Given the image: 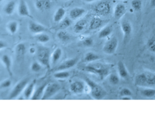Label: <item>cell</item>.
<instances>
[{
  "instance_id": "obj_17",
  "label": "cell",
  "mask_w": 155,
  "mask_h": 114,
  "mask_svg": "<svg viewBox=\"0 0 155 114\" xmlns=\"http://www.w3.org/2000/svg\"><path fill=\"white\" fill-rule=\"evenodd\" d=\"M36 80H34L30 83H28L23 91V97L25 99H29L31 98L34 92Z\"/></svg>"
},
{
  "instance_id": "obj_11",
  "label": "cell",
  "mask_w": 155,
  "mask_h": 114,
  "mask_svg": "<svg viewBox=\"0 0 155 114\" xmlns=\"http://www.w3.org/2000/svg\"><path fill=\"white\" fill-rule=\"evenodd\" d=\"M79 59L78 58H72L63 61L61 63L56 69L57 71H65L75 66L78 62Z\"/></svg>"
},
{
  "instance_id": "obj_48",
  "label": "cell",
  "mask_w": 155,
  "mask_h": 114,
  "mask_svg": "<svg viewBox=\"0 0 155 114\" xmlns=\"http://www.w3.org/2000/svg\"><path fill=\"white\" fill-rule=\"evenodd\" d=\"M63 1H68V0H63Z\"/></svg>"
},
{
  "instance_id": "obj_19",
  "label": "cell",
  "mask_w": 155,
  "mask_h": 114,
  "mask_svg": "<svg viewBox=\"0 0 155 114\" xmlns=\"http://www.w3.org/2000/svg\"><path fill=\"white\" fill-rule=\"evenodd\" d=\"M16 58L18 61L23 59L26 52V47L23 43H19L16 46L15 49Z\"/></svg>"
},
{
  "instance_id": "obj_23",
  "label": "cell",
  "mask_w": 155,
  "mask_h": 114,
  "mask_svg": "<svg viewBox=\"0 0 155 114\" xmlns=\"http://www.w3.org/2000/svg\"><path fill=\"white\" fill-rule=\"evenodd\" d=\"M100 59L101 57L98 54L92 52H89L84 56V62L86 63H91Z\"/></svg>"
},
{
  "instance_id": "obj_20",
  "label": "cell",
  "mask_w": 155,
  "mask_h": 114,
  "mask_svg": "<svg viewBox=\"0 0 155 114\" xmlns=\"http://www.w3.org/2000/svg\"><path fill=\"white\" fill-rule=\"evenodd\" d=\"M103 21L98 16L93 17L90 23L89 29L91 30H97L102 26Z\"/></svg>"
},
{
  "instance_id": "obj_24",
  "label": "cell",
  "mask_w": 155,
  "mask_h": 114,
  "mask_svg": "<svg viewBox=\"0 0 155 114\" xmlns=\"http://www.w3.org/2000/svg\"><path fill=\"white\" fill-rule=\"evenodd\" d=\"M113 31L112 26L110 25H108L104 27L99 32L98 38L100 39H105L108 37Z\"/></svg>"
},
{
  "instance_id": "obj_3",
  "label": "cell",
  "mask_w": 155,
  "mask_h": 114,
  "mask_svg": "<svg viewBox=\"0 0 155 114\" xmlns=\"http://www.w3.org/2000/svg\"><path fill=\"white\" fill-rule=\"evenodd\" d=\"M85 81L90 90L91 95L95 100H102L107 96V92L100 85L94 82L92 80L86 77Z\"/></svg>"
},
{
  "instance_id": "obj_12",
  "label": "cell",
  "mask_w": 155,
  "mask_h": 114,
  "mask_svg": "<svg viewBox=\"0 0 155 114\" xmlns=\"http://www.w3.org/2000/svg\"><path fill=\"white\" fill-rule=\"evenodd\" d=\"M18 14L20 16L32 18L29 10L27 2L25 0H20L18 6Z\"/></svg>"
},
{
  "instance_id": "obj_13",
  "label": "cell",
  "mask_w": 155,
  "mask_h": 114,
  "mask_svg": "<svg viewBox=\"0 0 155 114\" xmlns=\"http://www.w3.org/2000/svg\"><path fill=\"white\" fill-rule=\"evenodd\" d=\"M127 11V7L125 4L121 3L117 4L114 9V18L117 21L120 20L126 14Z\"/></svg>"
},
{
  "instance_id": "obj_36",
  "label": "cell",
  "mask_w": 155,
  "mask_h": 114,
  "mask_svg": "<svg viewBox=\"0 0 155 114\" xmlns=\"http://www.w3.org/2000/svg\"><path fill=\"white\" fill-rule=\"evenodd\" d=\"M42 64L38 62H34L31 66V71L34 72H38L42 69Z\"/></svg>"
},
{
  "instance_id": "obj_38",
  "label": "cell",
  "mask_w": 155,
  "mask_h": 114,
  "mask_svg": "<svg viewBox=\"0 0 155 114\" xmlns=\"http://www.w3.org/2000/svg\"><path fill=\"white\" fill-rule=\"evenodd\" d=\"M120 97H122L124 96H131L132 92L131 90L128 88L124 87L121 89L119 93Z\"/></svg>"
},
{
  "instance_id": "obj_14",
  "label": "cell",
  "mask_w": 155,
  "mask_h": 114,
  "mask_svg": "<svg viewBox=\"0 0 155 114\" xmlns=\"http://www.w3.org/2000/svg\"><path fill=\"white\" fill-rule=\"evenodd\" d=\"M70 88L71 91L74 94H82L85 90V85L82 81H76L71 84Z\"/></svg>"
},
{
  "instance_id": "obj_44",
  "label": "cell",
  "mask_w": 155,
  "mask_h": 114,
  "mask_svg": "<svg viewBox=\"0 0 155 114\" xmlns=\"http://www.w3.org/2000/svg\"><path fill=\"white\" fill-rule=\"evenodd\" d=\"M37 50L34 47H31L29 49V52L31 54H33L37 52Z\"/></svg>"
},
{
  "instance_id": "obj_39",
  "label": "cell",
  "mask_w": 155,
  "mask_h": 114,
  "mask_svg": "<svg viewBox=\"0 0 155 114\" xmlns=\"http://www.w3.org/2000/svg\"><path fill=\"white\" fill-rule=\"evenodd\" d=\"M12 84V81L9 79H7L1 83L0 87L1 89H6L9 87Z\"/></svg>"
},
{
  "instance_id": "obj_16",
  "label": "cell",
  "mask_w": 155,
  "mask_h": 114,
  "mask_svg": "<svg viewBox=\"0 0 155 114\" xmlns=\"http://www.w3.org/2000/svg\"><path fill=\"white\" fill-rule=\"evenodd\" d=\"M117 73L120 78L127 79L128 78L129 73L125 63L122 61H119L117 64Z\"/></svg>"
},
{
  "instance_id": "obj_6",
  "label": "cell",
  "mask_w": 155,
  "mask_h": 114,
  "mask_svg": "<svg viewBox=\"0 0 155 114\" xmlns=\"http://www.w3.org/2000/svg\"><path fill=\"white\" fill-rule=\"evenodd\" d=\"M119 44V40L116 36L109 38L103 45L102 50L105 54L112 55L117 51Z\"/></svg>"
},
{
  "instance_id": "obj_2",
  "label": "cell",
  "mask_w": 155,
  "mask_h": 114,
  "mask_svg": "<svg viewBox=\"0 0 155 114\" xmlns=\"http://www.w3.org/2000/svg\"><path fill=\"white\" fill-rule=\"evenodd\" d=\"M135 84L141 87H155V73L146 71L138 74L134 79Z\"/></svg>"
},
{
  "instance_id": "obj_33",
  "label": "cell",
  "mask_w": 155,
  "mask_h": 114,
  "mask_svg": "<svg viewBox=\"0 0 155 114\" xmlns=\"http://www.w3.org/2000/svg\"><path fill=\"white\" fill-rule=\"evenodd\" d=\"M35 38L37 40L41 43H47L50 40V37L44 33L37 34Z\"/></svg>"
},
{
  "instance_id": "obj_4",
  "label": "cell",
  "mask_w": 155,
  "mask_h": 114,
  "mask_svg": "<svg viewBox=\"0 0 155 114\" xmlns=\"http://www.w3.org/2000/svg\"><path fill=\"white\" fill-rule=\"evenodd\" d=\"M36 53L39 62L46 67L48 70H50L51 68V54L50 49L47 47L41 46L38 48Z\"/></svg>"
},
{
  "instance_id": "obj_30",
  "label": "cell",
  "mask_w": 155,
  "mask_h": 114,
  "mask_svg": "<svg viewBox=\"0 0 155 114\" xmlns=\"http://www.w3.org/2000/svg\"><path fill=\"white\" fill-rule=\"evenodd\" d=\"M108 77L109 81L111 85L117 86L120 83V77H119L117 73L110 72Z\"/></svg>"
},
{
  "instance_id": "obj_42",
  "label": "cell",
  "mask_w": 155,
  "mask_h": 114,
  "mask_svg": "<svg viewBox=\"0 0 155 114\" xmlns=\"http://www.w3.org/2000/svg\"><path fill=\"white\" fill-rule=\"evenodd\" d=\"M7 44L4 41L1 40L0 41V49L2 50L6 49L7 47Z\"/></svg>"
},
{
  "instance_id": "obj_29",
  "label": "cell",
  "mask_w": 155,
  "mask_h": 114,
  "mask_svg": "<svg viewBox=\"0 0 155 114\" xmlns=\"http://www.w3.org/2000/svg\"><path fill=\"white\" fill-rule=\"evenodd\" d=\"M16 7V2L13 1H11L7 4L4 8V11L8 15H12L14 12Z\"/></svg>"
},
{
  "instance_id": "obj_18",
  "label": "cell",
  "mask_w": 155,
  "mask_h": 114,
  "mask_svg": "<svg viewBox=\"0 0 155 114\" xmlns=\"http://www.w3.org/2000/svg\"><path fill=\"white\" fill-rule=\"evenodd\" d=\"M85 13H86V10L84 8L75 7L72 8L70 11L69 15L70 18H71V20H76L80 18Z\"/></svg>"
},
{
  "instance_id": "obj_26",
  "label": "cell",
  "mask_w": 155,
  "mask_h": 114,
  "mask_svg": "<svg viewBox=\"0 0 155 114\" xmlns=\"http://www.w3.org/2000/svg\"><path fill=\"white\" fill-rule=\"evenodd\" d=\"M47 84L48 83H44V84H42V85L39 87L36 90L34 91L31 100H41Z\"/></svg>"
},
{
  "instance_id": "obj_34",
  "label": "cell",
  "mask_w": 155,
  "mask_h": 114,
  "mask_svg": "<svg viewBox=\"0 0 155 114\" xmlns=\"http://www.w3.org/2000/svg\"><path fill=\"white\" fill-rule=\"evenodd\" d=\"M71 18H64L61 21L59 24L60 28L61 29H65L68 28L72 24V21Z\"/></svg>"
},
{
  "instance_id": "obj_41",
  "label": "cell",
  "mask_w": 155,
  "mask_h": 114,
  "mask_svg": "<svg viewBox=\"0 0 155 114\" xmlns=\"http://www.w3.org/2000/svg\"><path fill=\"white\" fill-rule=\"evenodd\" d=\"M94 41L91 37H87L83 41V44L86 47H91L93 45Z\"/></svg>"
},
{
  "instance_id": "obj_32",
  "label": "cell",
  "mask_w": 155,
  "mask_h": 114,
  "mask_svg": "<svg viewBox=\"0 0 155 114\" xmlns=\"http://www.w3.org/2000/svg\"><path fill=\"white\" fill-rule=\"evenodd\" d=\"M70 76V73L68 71H66V70L57 71L53 75L55 78L61 80L68 78Z\"/></svg>"
},
{
  "instance_id": "obj_5",
  "label": "cell",
  "mask_w": 155,
  "mask_h": 114,
  "mask_svg": "<svg viewBox=\"0 0 155 114\" xmlns=\"http://www.w3.org/2000/svg\"><path fill=\"white\" fill-rule=\"evenodd\" d=\"M93 10L98 15L107 16L111 12V5L108 1L103 0L96 4L93 7Z\"/></svg>"
},
{
  "instance_id": "obj_25",
  "label": "cell",
  "mask_w": 155,
  "mask_h": 114,
  "mask_svg": "<svg viewBox=\"0 0 155 114\" xmlns=\"http://www.w3.org/2000/svg\"><path fill=\"white\" fill-rule=\"evenodd\" d=\"M140 95L145 98H152L155 97V88L146 87L140 90Z\"/></svg>"
},
{
  "instance_id": "obj_46",
  "label": "cell",
  "mask_w": 155,
  "mask_h": 114,
  "mask_svg": "<svg viewBox=\"0 0 155 114\" xmlns=\"http://www.w3.org/2000/svg\"><path fill=\"white\" fill-rule=\"evenodd\" d=\"M83 1L84 2H86L90 3L94 2L95 0H83Z\"/></svg>"
},
{
  "instance_id": "obj_15",
  "label": "cell",
  "mask_w": 155,
  "mask_h": 114,
  "mask_svg": "<svg viewBox=\"0 0 155 114\" xmlns=\"http://www.w3.org/2000/svg\"><path fill=\"white\" fill-rule=\"evenodd\" d=\"M1 61L5 67L7 72L10 77L13 75L12 71V61L11 58L8 54H3L1 57Z\"/></svg>"
},
{
  "instance_id": "obj_35",
  "label": "cell",
  "mask_w": 155,
  "mask_h": 114,
  "mask_svg": "<svg viewBox=\"0 0 155 114\" xmlns=\"http://www.w3.org/2000/svg\"><path fill=\"white\" fill-rule=\"evenodd\" d=\"M130 4L132 9L136 11H139L142 8V2L141 0H132Z\"/></svg>"
},
{
  "instance_id": "obj_47",
  "label": "cell",
  "mask_w": 155,
  "mask_h": 114,
  "mask_svg": "<svg viewBox=\"0 0 155 114\" xmlns=\"http://www.w3.org/2000/svg\"><path fill=\"white\" fill-rule=\"evenodd\" d=\"M3 1H4V0H1V2H2Z\"/></svg>"
},
{
  "instance_id": "obj_43",
  "label": "cell",
  "mask_w": 155,
  "mask_h": 114,
  "mask_svg": "<svg viewBox=\"0 0 155 114\" xmlns=\"http://www.w3.org/2000/svg\"><path fill=\"white\" fill-rule=\"evenodd\" d=\"M120 99L122 100H132V97L131 96H124V97H120Z\"/></svg>"
},
{
  "instance_id": "obj_31",
  "label": "cell",
  "mask_w": 155,
  "mask_h": 114,
  "mask_svg": "<svg viewBox=\"0 0 155 114\" xmlns=\"http://www.w3.org/2000/svg\"><path fill=\"white\" fill-rule=\"evenodd\" d=\"M57 37L61 41L66 42L71 39L70 35L66 31L61 30L57 33Z\"/></svg>"
},
{
  "instance_id": "obj_21",
  "label": "cell",
  "mask_w": 155,
  "mask_h": 114,
  "mask_svg": "<svg viewBox=\"0 0 155 114\" xmlns=\"http://www.w3.org/2000/svg\"><path fill=\"white\" fill-rule=\"evenodd\" d=\"M62 55V50L60 48H57L54 50L51 54V66H54L56 65L59 61Z\"/></svg>"
},
{
  "instance_id": "obj_27",
  "label": "cell",
  "mask_w": 155,
  "mask_h": 114,
  "mask_svg": "<svg viewBox=\"0 0 155 114\" xmlns=\"http://www.w3.org/2000/svg\"><path fill=\"white\" fill-rule=\"evenodd\" d=\"M87 21L84 19H81L78 21L73 26V30L76 33H80L83 31L87 25Z\"/></svg>"
},
{
  "instance_id": "obj_28",
  "label": "cell",
  "mask_w": 155,
  "mask_h": 114,
  "mask_svg": "<svg viewBox=\"0 0 155 114\" xmlns=\"http://www.w3.org/2000/svg\"><path fill=\"white\" fill-rule=\"evenodd\" d=\"M7 30L10 33L15 34L18 32L19 29V24L16 21H13L8 23L7 26Z\"/></svg>"
},
{
  "instance_id": "obj_8",
  "label": "cell",
  "mask_w": 155,
  "mask_h": 114,
  "mask_svg": "<svg viewBox=\"0 0 155 114\" xmlns=\"http://www.w3.org/2000/svg\"><path fill=\"white\" fill-rule=\"evenodd\" d=\"M61 89V86L58 83L56 82L48 83L45 87L44 93L41 99L42 100L51 98L56 95Z\"/></svg>"
},
{
  "instance_id": "obj_10",
  "label": "cell",
  "mask_w": 155,
  "mask_h": 114,
  "mask_svg": "<svg viewBox=\"0 0 155 114\" xmlns=\"http://www.w3.org/2000/svg\"><path fill=\"white\" fill-rule=\"evenodd\" d=\"M28 29L31 32L36 34L43 33L48 30L46 26L34 21L29 22Z\"/></svg>"
},
{
  "instance_id": "obj_7",
  "label": "cell",
  "mask_w": 155,
  "mask_h": 114,
  "mask_svg": "<svg viewBox=\"0 0 155 114\" xmlns=\"http://www.w3.org/2000/svg\"><path fill=\"white\" fill-rule=\"evenodd\" d=\"M29 79L28 78L23 79L19 81L12 89L9 95V100H13L17 98L21 92H23L25 88L28 84Z\"/></svg>"
},
{
  "instance_id": "obj_40",
  "label": "cell",
  "mask_w": 155,
  "mask_h": 114,
  "mask_svg": "<svg viewBox=\"0 0 155 114\" xmlns=\"http://www.w3.org/2000/svg\"><path fill=\"white\" fill-rule=\"evenodd\" d=\"M35 7L38 10L41 11H44V0H37L35 2Z\"/></svg>"
},
{
  "instance_id": "obj_1",
  "label": "cell",
  "mask_w": 155,
  "mask_h": 114,
  "mask_svg": "<svg viewBox=\"0 0 155 114\" xmlns=\"http://www.w3.org/2000/svg\"><path fill=\"white\" fill-rule=\"evenodd\" d=\"M112 67L110 64L95 63L86 65L83 69L89 73L96 75L100 79L103 80L110 74Z\"/></svg>"
},
{
  "instance_id": "obj_37",
  "label": "cell",
  "mask_w": 155,
  "mask_h": 114,
  "mask_svg": "<svg viewBox=\"0 0 155 114\" xmlns=\"http://www.w3.org/2000/svg\"><path fill=\"white\" fill-rule=\"evenodd\" d=\"M147 48L150 51L155 53V37H152L148 41Z\"/></svg>"
},
{
  "instance_id": "obj_45",
  "label": "cell",
  "mask_w": 155,
  "mask_h": 114,
  "mask_svg": "<svg viewBox=\"0 0 155 114\" xmlns=\"http://www.w3.org/2000/svg\"><path fill=\"white\" fill-rule=\"evenodd\" d=\"M150 5L151 8H155V0H150Z\"/></svg>"
},
{
  "instance_id": "obj_22",
  "label": "cell",
  "mask_w": 155,
  "mask_h": 114,
  "mask_svg": "<svg viewBox=\"0 0 155 114\" xmlns=\"http://www.w3.org/2000/svg\"><path fill=\"white\" fill-rule=\"evenodd\" d=\"M66 13V11L64 8L62 7H59L57 9L54 13L53 21L56 23L60 22L64 19Z\"/></svg>"
},
{
  "instance_id": "obj_9",
  "label": "cell",
  "mask_w": 155,
  "mask_h": 114,
  "mask_svg": "<svg viewBox=\"0 0 155 114\" xmlns=\"http://www.w3.org/2000/svg\"><path fill=\"white\" fill-rule=\"evenodd\" d=\"M120 28L123 33V41L126 43L129 40L132 34L133 31L132 25L128 20H122L120 22Z\"/></svg>"
}]
</instances>
